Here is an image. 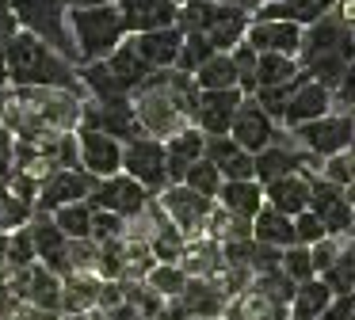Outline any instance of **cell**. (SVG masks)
<instances>
[{"label":"cell","mask_w":355,"mask_h":320,"mask_svg":"<svg viewBox=\"0 0 355 320\" xmlns=\"http://www.w3.org/2000/svg\"><path fill=\"white\" fill-rule=\"evenodd\" d=\"M306 76L317 80L321 88L336 91L340 76L347 73V65L355 61V38L352 27L340 12H329L324 19H317L313 27L302 30V50H298Z\"/></svg>","instance_id":"cell-1"},{"label":"cell","mask_w":355,"mask_h":320,"mask_svg":"<svg viewBox=\"0 0 355 320\" xmlns=\"http://www.w3.org/2000/svg\"><path fill=\"white\" fill-rule=\"evenodd\" d=\"M8 80L35 84V88H77V73L62 61L42 38L19 30L8 42Z\"/></svg>","instance_id":"cell-2"},{"label":"cell","mask_w":355,"mask_h":320,"mask_svg":"<svg viewBox=\"0 0 355 320\" xmlns=\"http://www.w3.org/2000/svg\"><path fill=\"white\" fill-rule=\"evenodd\" d=\"M8 12L16 15V23L27 35L42 38L54 53H65V61L80 57L65 35V0H8Z\"/></svg>","instance_id":"cell-3"},{"label":"cell","mask_w":355,"mask_h":320,"mask_svg":"<svg viewBox=\"0 0 355 320\" xmlns=\"http://www.w3.org/2000/svg\"><path fill=\"white\" fill-rule=\"evenodd\" d=\"M73 27H77V46L88 65L107 61L119 50L123 38V15L119 8H73Z\"/></svg>","instance_id":"cell-4"},{"label":"cell","mask_w":355,"mask_h":320,"mask_svg":"<svg viewBox=\"0 0 355 320\" xmlns=\"http://www.w3.org/2000/svg\"><path fill=\"white\" fill-rule=\"evenodd\" d=\"M123 164H126V175H130L138 187H149V190H161L168 183V164H164V145L157 137H134L126 141L123 149Z\"/></svg>","instance_id":"cell-5"},{"label":"cell","mask_w":355,"mask_h":320,"mask_svg":"<svg viewBox=\"0 0 355 320\" xmlns=\"http://www.w3.org/2000/svg\"><path fill=\"white\" fill-rule=\"evenodd\" d=\"M298 137H302V145H306L309 152L332 160V157H340V152L352 149L355 118H352V114H324V118H317V122L298 126Z\"/></svg>","instance_id":"cell-6"},{"label":"cell","mask_w":355,"mask_h":320,"mask_svg":"<svg viewBox=\"0 0 355 320\" xmlns=\"http://www.w3.org/2000/svg\"><path fill=\"white\" fill-rule=\"evenodd\" d=\"M309 213L321 221L329 236L347 233V229H352V217H355L352 198H347L336 183H329V179H313V183H309Z\"/></svg>","instance_id":"cell-7"},{"label":"cell","mask_w":355,"mask_h":320,"mask_svg":"<svg viewBox=\"0 0 355 320\" xmlns=\"http://www.w3.org/2000/svg\"><path fill=\"white\" fill-rule=\"evenodd\" d=\"M302 30H306V27L286 23V19H248L245 42L252 46L256 53H283V57H298Z\"/></svg>","instance_id":"cell-8"},{"label":"cell","mask_w":355,"mask_h":320,"mask_svg":"<svg viewBox=\"0 0 355 320\" xmlns=\"http://www.w3.org/2000/svg\"><path fill=\"white\" fill-rule=\"evenodd\" d=\"M230 137L248 152V157H256V152H263L271 141H275V122L260 111V103H256L252 96H245L241 107H237V114H233Z\"/></svg>","instance_id":"cell-9"},{"label":"cell","mask_w":355,"mask_h":320,"mask_svg":"<svg viewBox=\"0 0 355 320\" xmlns=\"http://www.w3.org/2000/svg\"><path fill=\"white\" fill-rule=\"evenodd\" d=\"M88 206H96V210H103V213H115V217H123V213L134 217V213L146 210V187H138V183L126 179V175H111V179L96 183Z\"/></svg>","instance_id":"cell-10"},{"label":"cell","mask_w":355,"mask_h":320,"mask_svg":"<svg viewBox=\"0 0 355 320\" xmlns=\"http://www.w3.org/2000/svg\"><path fill=\"white\" fill-rule=\"evenodd\" d=\"M119 15H123V30L149 35V30L176 27L180 4H172V0H119Z\"/></svg>","instance_id":"cell-11"},{"label":"cell","mask_w":355,"mask_h":320,"mask_svg":"<svg viewBox=\"0 0 355 320\" xmlns=\"http://www.w3.org/2000/svg\"><path fill=\"white\" fill-rule=\"evenodd\" d=\"M329 107H332V91L321 88L317 80H309V76L302 73L298 84H294V91H291V99H286L283 122L298 130V126H306V122L324 118V114H329Z\"/></svg>","instance_id":"cell-12"},{"label":"cell","mask_w":355,"mask_h":320,"mask_svg":"<svg viewBox=\"0 0 355 320\" xmlns=\"http://www.w3.org/2000/svg\"><path fill=\"white\" fill-rule=\"evenodd\" d=\"M241 88L230 91H199V107H195V122H199V134L207 137H225L233 126V114L241 107Z\"/></svg>","instance_id":"cell-13"},{"label":"cell","mask_w":355,"mask_h":320,"mask_svg":"<svg viewBox=\"0 0 355 320\" xmlns=\"http://www.w3.org/2000/svg\"><path fill=\"white\" fill-rule=\"evenodd\" d=\"M80 160L92 179H111L123 168V145L100 130H80Z\"/></svg>","instance_id":"cell-14"},{"label":"cell","mask_w":355,"mask_h":320,"mask_svg":"<svg viewBox=\"0 0 355 320\" xmlns=\"http://www.w3.org/2000/svg\"><path fill=\"white\" fill-rule=\"evenodd\" d=\"M202 157H207L210 164L218 168V175H222L225 183L256 179V168H252V157H248V152L241 149V145L233 141L230 134H225V137H207V145H202Z\"/></svg>","instance_id":"cell-15"},{"label":"cell","mask_w":355,"mask_h":320,"mask_svg":"<svg viewBox=\"0 0 355 320\" xmlns=\"http://www.w3.org/2000/svg\"><path fill=\"white\" fill-rule=\"evenodd\" d=\"M340 0H268L256 8L252 19H286L298 27H313L317 19H324L329 12H336Z\"/></svg>","instance_id":"cell-16"},{"label":"cell","mask_w":355,"mask_h":320,"mask_svg":"<svg viewBox=\"0 0 355 320\" xmlns=\"http://www.w3.org/2000/svg\"><path fill=\"white\" fill-rule=\"evenodd\" d=\"M245 30H248L245 8L218 4V8H214V19H210V27L202 30V38L210 42V50H214V53H230L233 46L245 42Z\"/></svg>","instance_id":"cell-17"},{"label":"cell","mask_w":355,"mask_h":320,"mask_svg":"<svg viewBox=\"0 0 355 320\" xmlns=\"http://www.w3.org/2000/svg\"><path fill=\"white\" fill-rule=\"evenodd\" d=\"M180 42H184V35H180L176 27H168V30H149V35H138L130 42V50L141 57V65L153 73V69H168V65H176V57H180Z\"/></svg>","instance_id":"cell-18"},{"label":"cell","mask_w":355,"mask_h":320,"mask_svg":"<svg viewBox=\"0 0 355 320\" xmlns=\"http://www.w3.org/2000/svg\"><path fill=\"white\" fill-rule=\"evenodd\" d=\"M263 202H268L271 210L286 213V217H298V213L309 210V179L302 172L283 175V179L263 187Z\"/></svg>","instance_id":"cell-19"},{"label":"cell","mask_w":355,"mask_h":320,"mask_svg":"<svg viewBox=\"0 0 355 320\" xmlns=\"http://www.w3.org/2000/svg\"><path fill=\"white\" fill-rule=\"evenodd\" d=\"M218 198H222V210L230 213L233 221H245V225H252V217L263 210V187H260L256 179L222 183Z\"/></svg>","instance_id":"cell-20"},{"label":"cell","mask_w":355,"mask_h":320,"mask_svg":"<svg viewBox=\"0 0 355 320\" xmlns=\"http://www.w3.org/2000/svg\"><path fill=\"white\" fill-rule=\"evenodd\" d=\"M88 122H92L88 130H100V134H107V137H130V141L141 137V122L134 118L126 99H107L96 114H88Z\"/></svg>","instance_id":"cell-21"},{"label":"cell","mask_w":355,"mask_h":320,"mask_svg":"<svg viewBox=\"0 0 355 320\" xmlns=\"http://www.w3.org/2000/svg\"><path fill=\"white\" fill-rule=\"evenodd\" d=\"M252 240L263 244V248H275V251L294 248V217H286V213L271 210L263 202V210L252 217Z\"/></svg>","instance_id":"cell-22"},{"label":"cell","mask_w":355,"mask_h":320,"mask_svg":"<svg viewBox=\"0 0 355 320\" xmlns=\"http://www.w3.org/2000/svg\"><path fill=\"white\" fill-rule=\"evenodd\" d=\"M96 190V179L88 172H77V168H65L54 179L46 183V195H42V206H73L77 198H88Z\"/></svg>","instance_id":"cell-23"},{"label":"cell","mask_w":355,"mask_h":320,"mask_svg":"<svg viewBox=\"0 0 355 320\" xmlns=\"http://www.w3.org/2000/svg\"><path fill=\"white\" fill-rule=\"evenodd\" d=\"M202 145H207V134L199 130H180L168 145H164V164H168V179H180L184 183V172L202 160Z\"/></svg>","instance_id":"cell-24"},{"label":"cell","mask_w":355,"mask_h":320,"mask_svg":"<svg viewBox=\"0 0 355 320\" xmlns=\"http://www.w3.org/2000/svg\"><path fill=\"white\" fill-rule=\"evenodd\" d=\"M252 168H256V183H260V187H268V183H275V179H283V175L298 172L302 157L294 149H286V145L271 141L263 152H256V157H252Z\"/></svg>","instance_id":"cell-25"},{"label":"cell","mask_w":355,"mask_h":320,"mask_svg":"<svg viewBox=\"0 0 355 320\" xmlns=\"http://www.w3.org/2000/svg\"><path fill=\"white\" fill-rule=\"evenodd\" d=\"M164 210L176 217V229H199V221L210 217V198L195 195L187 187H168L164 190Z\"/></svg>","instance_id":"cell-26"},{"label":"cell","mask_w":355,"mask_h":320,"mask_svg":"<svg viewBox=\"0 0 355 320\" xmlns=\"http://www.w3.org/2000/svg\"><path fill=\"white\" fill-rule=\"evenodd\" d=\"M141 126L153 130V134H172V130H180V107L172 103L168 91H149L146 99H141Z\"/></svg>","instance_id":"cell-27"},{"label":"cell","mask_w":355,"mask_h":320,"mask_svg":"<svg viewBox=\"0 0 355 320\" xmlns=\"http://www.w3.org/2000/svg\"><path fill=\"white\" fill-rule=\"evenodd\" d=\"M27 233H31L35 251L46 259L50 271H69V256H65V233H62V229L50 225V221H39V225L27 229Z\"/></svg>","instance_id":"cell-28"},{"label":"cell","mask_w":355,"mask_h":320,"mask_svg":"<svg viewBox=\"0 0 355 320\" xmlns=\"http://www.w3.org/2000/svg\"><path fill=\"white\" fill-rule=\"evenodd\" d=\"M332 301V290L321 278H309L294 290L291 297V320H317L324 312V305Z\"/></svg>","instance_id":"cell-29"},{"label":"cell","mask_w":355,"mask_h":320,"mask_svg":"<svg viewBox=\"0 0 355 320\" xmlns=\"http://www.w3.org/2000/svg\"><path fill=\"white\" fill-rule=\"evenodd\" d=\"M195 88L199 91H230L237 88V69H233V57L230 53H214L207 65L195 69Z\"/></svg>","instance_id":"cell-30"},{"label":"cell","mask_w":355,"mask_h":320,"mask_svg":"<svg viewBox=\"0 0 355 320\" xmlns=\"http://www.w3.org/2000/svg\"><path fill=\"white\" fill-rule=\"evenodd\" d=\"M298 76V57L260 53V61H256V88H283V84H294Z\"/></svg>","instance_id":"cell-31"},{"label":"cell","mask_w":355,"mask_h":320,"mask_svg":"<svg viewBox=\"0 0 355 320\" xmlns=\"http://www.w3.org/2000/svg\"><path fill=\"white\" fill-rule=\"evenodd\" d=\"M103 65H107L111 73H115V80L123 84V91H130L134 84H141V80L149 76V69L141 65V57L130 50V42H126V46H119V50L111 53V57L103 61Z\"/></svg>","instance_id":"cell-32"},{"label":"cell","mask_w":355,"mask_h":320,"mask_svg":"<svg viewBox=\"0 0 355 320\" xmlns=\"http://www.w3.org/2000/svg\"><path fill=\"white\" fill-rule=\"evenodd\" d=\"M222 183H225V179L218 175V168L210 164L207 157H202V160H195V164L184 172V187H187V190H195V195H202V198H218Z\"/></svg>","instance_id":"cell-33"},{"label":"cell","mask_w":355,"mask_h":320,"mask_svg":"<svg viewBox=\"0 0 355 320\" xmlns=\"http://www.w3.org/2000/svg\"><path fill=\"white\" fill-rule=\"evenodd\" d=\"M321 282L332 290V297H336V294H355V248L340 251L336 263L321 274Z\"/></svg>","instance_id":"cell-34"},{"label":"cell","mask_w":355,"mask_h":320,"mask_svg":"<svg viewBox=\"0 0 355 320\" xmlns=\"http://www.w3.org/2000/svg\"><path fill=\"white\" fill-rule=\"evenodd\" d=\"M19 294H24L27 301L42 305V309H58V282L46 267H39L31 278H24V290H19Z\"/></svg>","instance_id":"cell-35"},{"label":"cell","mask_w":355,"mask_h":320,"mask_svg":"<svg viewBox=\"0 0 355 320\" xmlns=\"http://www.w3.org/2000/svg\"><path fill=\"white\" fill-rule=\"evenodd\" d=\"M279 271L286 274V278L294 282V286H302V282L317 278L313 271V256H309V248H302V244H294V248L283 251V259H279Z\"/></svg>","instance_id":"cell-36"},{"label":"cell","mask_w":355,"mask_h":320,"mask_svg":"<svg viewBox=\"0 0 355 320\" xmlns=\"http://www.w3.org/2000/svg\"><path fill=\"white\" fill-rule=\"evenodd\" d=\"M58 229L73 240H88L92 236V206H62L58 210Z\"/></svg>","instance_id":"cell-37"},{"label":"cell","mask_w":355,"mask_h":320,"mask_svg":"<svg viewBox=\"0 0 355 320\" xmlns=\"http://www.w3.org/2000/svg\"><path fill=\"white\" fill-rule=\"evenodd\" d=\"M184 305L187 312H195V317H214L218 309H222V294L210 286H199V282H187L184 286Z\"/></svg>","instance_id":"cell-38"},{"label":"cell","mask_w":355,"mask_h":320,"mask_svg":"<svg viewBox=\"0 0 355 320\" xmlns=\"http://www.w3.org/2000/svg\"><path fill=\"white\" fill-rule=\"evenodd\" d=\"M214 57V50H210V42L202 35H184V42H180V57L176 65L184 69V73H195L199 65H207V61Z\"/></svg>","instance_id":"cell-39"},{"label":"cell","mask_w":355,"mask_h":320,"mask_svg":"<svg viewBox=\"0 0 355 320\" xmlns=\"http://www.w3.org/2000/svg\"><path fill=\"white\" fill-rule=\"evenodd\" d=\"M85 76H88V84H92V91L107 103V99H123V84L115 80V73H111L103 61H96V65H88L85 69Z\"/></svg>","instance_id":"cell-40"},{"label":"cell","mask_w":355,"mask_h":320,"mask_svg":"<svg viewBox=\"0 0 355 320\" xmlns=\"http://www.w3.org/2000/svg\"><path fill=\"white\" fill-rule=\"evenodd\" d=\"M324 225L321 221L313 217V213H298V217H294V244H302V248H313V244H321L324 240Z\"/></svg>","instance_id":"cell-41"},{"label":"cell","mask_w":355,"mask_h":320,"mask_svg":"<svg viewBox=\"0 0 355 320\" xmlns=\"http://www.w3.org/2000/svg\"><path fill=\"white\" fill-rule=\"evenodd\" d=\"M149 282H153L161 294H184V286H187V278H184L180 267H157V271L149 274Z\"/></svg>","instance_id":"cell-42"},{"label":"cell","mask_w":355,"mask_h":320,"mask_svg":"<svg viewBox=\"0 0 355 320\" xmlns=\"http://www.w3.org/2000/svg\"><path fill=\"white\" fill-rule=\"evenodd\" d=\"M355 317V294H336L317 320H352Z\"/></svg>","instance_id":"cell-43"},{"label":"cell","mask_w":355,"mask_h":320,"mask_svg":"<svg viewBox=\"0 0 355 320\" xmlns=\"http://www.w3.org/2000/svg\"><path fill=\"white\" fill-rule=\"evenodd\" d=\"M309 256H313V271H317V274H324L332 263H336L340 248H336V240H332V236H324L321 244H313V248H309Z\"/></svg>","instance_id":"cell-44"},{"label":"cell","mask_w":355,"mask_h":320,"mask_svg":"<svg viewBox=\"0 0 355 320\" xmlns=\"http://www.w3.org/2000/svg\"><path fill=\"white\" fill-rule=\"evenodd\" d=\"M157 248V259H176L180 256V233L172 225H161V236L153 240Z\"/></svg>","instance_id":"cell-45"},{"label":"cell","mask_w":355,"mask_h":320,"mask_svg":"<svg viewBox=\"0 0 355 320\" xmlns=\"http://www.w3.org/2000/svg\"><path fill=\"white\" fill-rule=\"evenodd\" d=\"M92 233L103 236V240H115V236H119V217H115V213L96 210V213H92Z\"/></svg>","instance_id":"cell-46"},{"label":"cell","mask_w":355,"mask_h":320,"mask_svg":"<svg viewBox=\"0 0 355 320\" xmlns=\"http://www.w3.org/2000/svg\"><path fill=\"white\" fill-rule=\"evenodd\" d=\"M336 96L344 99V103H355V61L347 65V73L340 76V84H336Z\"/></svg>","instance_id":"cell-47"},{"label":"cell","mask_w":355,"mask_h":320,"mask_svg":"<svg viewBox=\"0 0 355 320\" xmlns=\"http://www.w3.org/2000/svg\"><path fill=\"white\" fill-rule=\"evenodd\" d=\"M35 244H31V233H24L19 236V240H12V259H16V263H31L35 259Z\"/></svg>","instance_id":"cell-48"},{"label":"cell","mask_w":355,"mask_h":320,"mask_svg":"<svg viewBox=\"0 0 355 320\" xmlns=\"http://www.w3.org/2000/svg\"><path fill=\"white\" fill-rule=\"evenodd\" d=\"M115 0H77V8H111Z\"/></svg>","instance_id":"cell-49"},{"label":"cell","mask_w":355,"mask_h":320,"mask_svg":"<svg viewBox=\"0 0 355 320\" xmlns=\"http://www.w3.org/2000/svg\"><path fill=\"white\" fill-rule=\"evenodd\" d=\"M4 309H8V294H4V286H0V317H4Z\"/></svg>","instance_id":"cell-50"},{"label":"cell","mask_w":355,"mask_h":320,"mask_svg":"<svg viewBox=\"0 0 355 320\" xmlns=\"http://www.w3.org/2000/svg\"><path fill=\"white\" fill-rule=\"evenodd\" d=\"M347 233H352V236H355V217H352V229H347Z\"/></svg>","instance_id":"cell-51"},{"label":"cell","mask_w":355,"mask_h":320,"mask_svg":"<svg viewBox=\"0 0 355 320\" xmlns=\"http://www.w3.org/2000/svg\"><path fill=\"white\" fill-rule=\"evenodd\" d=\"M172 4H187V0H172Z\"/></svg>","instance_id":"cell-52"},{"label":"cell","mask_w":355,"mask_h":320,"mask_svg":"<svg viewBox=\"0 0 355 320\" xmlns=\"http://www.w3.org/2000/svg\"><path fill=\"white\" fill-rule=\"evenodd\" d=\"M69 320H85V317H69Z\"/></svg>","instance_id":"cell-53"},{"label":"cell","mask_w":355,"mask_h":320,"mask_svg":"<svg viewBox=\"0 0 355 320\" xmlns=\"http://www.w3.org/2000/svg\"><path fill=\"white\" fill-rule=\"evenodd\" d=\"M0 4H4V0H0Z\"/></svg>","instance_id":"cell-54"},{"label":"cell","mask_w":355,"mask_h":320,"mask_svg":"<svg viewBox=\"0 0 355 320\" xmlns=\"http://www.w3.org/2000/svg\"><path fill=\"white\" fill-rule=\"evenodd\" d=\"M263 4H268V0H263Z\"/></svg>","instance_id":"cell-55"}]
</instances>
